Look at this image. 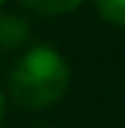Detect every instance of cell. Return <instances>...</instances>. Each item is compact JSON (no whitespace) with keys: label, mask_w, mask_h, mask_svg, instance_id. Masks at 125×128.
I'll use <instances>...</instances> for the list:
<instances>
[{"label":"cell","mask_w":125,"mask_h":128,"mask_svg":"<svg viewBox=\"0 0 125 128\" xmlns=\"http://www.w3.org/2000/svg\"><path fill=\"white\" fill-rule=\"evenodd\" d=\"M71 84L68 60L52 46H30L8 74V96L22 109H44L65 96Z\"/></svg>","instance_id":"cell-1"},{"label":"cell","mask_w":125,"mask_h":128,"mask_svg":"<svg viewBox=\"0 0 125 128\" xmlns=\"http://www.w3.org/2000/svg\"><path fill=\"white\" fill-rule=\"evenodd\" d=\"M27 41H30L27 19L14 16V14H0V49L14 52V49H22Z\"/></svg>","instance_id":"cell-2"},{"label":"cell","mask_w":125,"mask_h":128,"mask_svg":"<svg viewBox=\"0 0 125 128\" xmlns=\"http://www.w3.org/2000/svg\"><path fill=\"white\" fill-rule=\"evenodd\" d=\"M25 8L44 14V16H60V14H71L74 8H79L84 0H19Z\"/></svg>","instance_id":"cell-3"},{"label":"cell","mask_w":125,"mask_h":128,"mask_svg":"<svg viewBox=\"0 0 125 128\" xmlns=\"http://www.w3.org/2000/svg\"><path fill=\"white\" fill-rule=\"evenodd\" d=\"M98 14L114 27H125V0H95Z\"/></svg>","instance_id":"cell-4"},{"label":"cell","mask_w":125,"mask_h":128,"mask_svg":"<svg viewBox=\"0 0 125 128\" xmlns=\"http://www.w3.org/2000/svg\"><path fill=\"white\" fill-rule=\"evenodd\" d=\"M3 112H5V96H3V90H0V120H3Z\"/></svg>","instance_id":"cell-5"},{"label":"cell","mask_w":125,"mask_h":128,"mask_svg":"<svg viewBox=\"0 0 125 128\" xmlns=\"http://www.w3.org/2000/svg\"><path fill=\"white\" fill-rule=\"evenodd\" d=\"M0 3H3V0H0Z\"/></svg>","instance_id":"cell-6"}]
</instances>
